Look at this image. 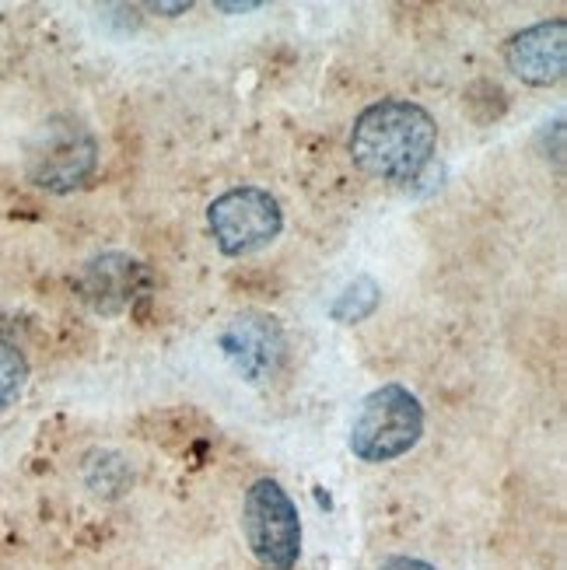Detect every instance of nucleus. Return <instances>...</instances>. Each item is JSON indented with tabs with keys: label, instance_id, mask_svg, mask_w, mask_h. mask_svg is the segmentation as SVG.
Instances as JSON below:
<instances>
[{
	"label": "nucleus",
	"instance_id": "obj_7",
	"mask_svg": "<svg viewBox=\"0 0 567 570\" xmlns=\"http://www.w3.org/2000/svg\"><path fill=\"white\" fill-rule=\"evenodd\" d=\"M508 70L529 88H550L567 70V21H539L505 42Z\"/></svg>",
	"mask_w": 567,
	"mask_h": 570
},
{
	"label": "nucleus",
	"instance_id": "obj_5",
	"mask_svg": "<svg viewBox=\"0 0 567 570\" xmlns=\"http://www.w3.org/2000/svg\"><path fill=\"white\" fill-rule=\"evenodd\" d=\"M207 228L214 245L228 259L253 256L274 245L284 232V210L277 196L260 186H235L207 207Z\"/></svg>",
	"mask_w": 567,
	"mask_h": 570
},
{
	"label": "nucleus",
	"instance_id": "obj_6",
	"mask_svg": "<svg viewBox=\"0 0 567 570\" xmlns=\"http://www.w3.org/2000/svg\"><path fill=\"white\" fill-rule=\"evenodd\" d=\"M221 351H225L228 364L238 375L260 385L281 367L284 357V330L274 315L266 312H242L235 315L225 330H221Z\"/></svg>",
	"mask_w": 567,
	"mask_h": 570
},
{
	"label": "nucleus",
	"instance_id": "obj_3",
	"mask_svg": "<svg viewBox=\"0 0 567 570\" xmlns=\"http://www.w3.org/2000/svg\"><path fill=\"white\" fill-rule=\"evenodd\" d=\"M242 532L266 570H294L302 557V514L277 480H256L242 501Z\"/></svg>",
	"mask_w": 567,
	"mask_h": 570
},
{
	"label": "nucleus",
	"instance_id": "obj_13",
	"mask_svg": "<svg viewBox=\"0 0 567 570\" xmlns=\"http://www.w3.org/2000/svg\"><path fill=\"white\" fill-rule=\"evenodd\" d=\"M155 11H189V0L186 4H151Z\"/></svg>",
	"mask_w": 567,
	"mask_h": 570
},
{
	"label": "nucleus",
	"instance_id": "obj_10",
	"mask_svg": "<svg viewBox=\"0 0 567 570\" xmlns=\"http://www.w3.org/2000/svg\"><path fill=\"white\" fill-rule=\"evenodd\" d=\"M25 385H29V357L0 336V413H8L21 400Z\"/></svg>",
	"mask_w": 567,
	"mask_h": 570
},
{
	"label": "nucleus",
	"instance_id": "obj_11",
	"mask_svg": "<svg viewBox=\"0 0 567 570\" xmlns=\"http://www.w3.org/2000/svg\"><path fill=\"white\" fill-rule=\"evenodd\" d=\"M379 570H438V567H431L421 557H389Z\"/></svg>",
	"mask_w": 567,
	"mask_h": 570
},
{
	"label": "nucleus",
	"instance_id": "obj_4",
	"mask_svg": "<svg viewBox=\"0 0 567 570\" xmlns=\"http://www.w3.org/2000/svg\"><path fill=\"white\" fill-rule=\"evenodd\" d=\"M98 168V140L74 116L46 119L25 158L29 179L46 193H74L81 189Z\"/></svg>",
	"mask_w": 567,
	"mask_h": 570
},
{
	"label": "nucleus",
	"instance_id": "obj_8",
	"mask_svg": "<svg viewBox=\"0 0 567 570\" xmlns=\"http://www.w3.org/2000/svg\"><path fill=\"white\" fill-rule=\"evenodd\" d=\"M147 287H151V274H147V266L130 259V256H123V253L95 256L85 266V274H81L85 302L95 312H102V315L127 312Z\"/></svg>",
	"mask_w": 567,
	"mask_h": 570
},
{
	"label": "nucleus",
	"instance_id": "obj_9",
	"mask_svg": "<svg viewBox=\"0 0 567 570\" xmlns=\"http://www.w3.org/2000/svg\"><path fill=\"white\" fill-rule=\"evenodd\" d=\"M382 302V287L372 277H358L354 284L343 287V294H336V302L330 308V315L343 326H354V322H364L368 315H375Z\"/></svg>",
	"mask_w": 567,
	"mask_h": 570
},
{
	"label": "nucleus",
	"instance_id": "obj_2",
	"mask_svg": "<svg viewBox=\"0 0 567 570\" xmlns=\"http://www.w3.org/2000/svg\"><path fill=\"white\" fill-rule=\"evenodd\" d=\"M424 438V406L400 382H385L361 400L351 424V452L368 465L397 462Z\"/></svg>",
	"mask_w": 567,
	"mask_h": 570
},
{
	"label": "nucleus",
	"instance_id": "obj_12",
	"mask_svg": "<svg viewBox=\"0 0 567 570\" xmlns=\"http://www.w3.org/2000/svg\"><path fill=\"white\" fill-rule=\"evenodd\" d=\"M263 4L260 0H253V4H225V0H221L217 4V11H232V14H245V11H260Z\"/></svg>",
	"mask_w": 567,
	"mask_h": 570
},
{
	"label": "nucleus",
	"instance_id": "obj_1",
	"mask_svg": "<svg viewBox=\"0 0 567 570\" xmlns=\"http://www.w3.org/2000/svg\"><path fill=\"white\" fill-rule=\"evenodd\" d=\"M351 161L382 183H417L438 151V127L410 98H382L368 106L348 140Z\"/></svg>",
	"mask_w": 567,
	"mask_h": 570
}]
</instances>
